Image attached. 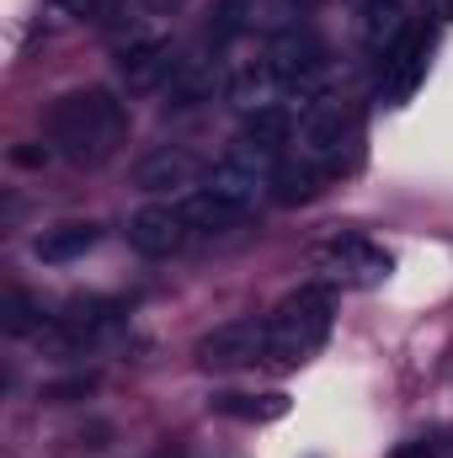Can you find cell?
Wrapping results in <instances>:
<instances>
[{"instance_id": "6da1fadb", "label": "cell", "mask_w": 453, "mask_h": 458, "mask_svg": "<svg viewBox=\"0 0 453 458\" xmlns=\"http://www.w3.org/2000/svg\"><path fill=\"white\" fill-rule=\"evenodd\" d=\"M128 133V107L117 102L107 86H86V91H64L48 107V144L75 160V165H97L107 160Z\"/></svg>"}, {"instance_id": "7a4b0ae2", "label": "cell", "mask_w": 453, "mask_h": 458, "mask_svg": "<svg viewBox=\"0 0 453 458\" xmlns=\"http://www.w3.org/2000/svg\"><path fill=\"white\" fill-rule=\"evenodd\" d=\"M331 326H337V299H331V288H299V293H288L272 315H267V362H278V368H299V362H310L326 336H331Z\"/></svg>"}, {"instance_id": "3957f363", "label": "cell", "mask_w": 453, "mask_h": 458, "mask_svg": "<svg viewBox=\"0 0 453 458\" xmlns=\"http://www.w3.org/2000/svg\"><path fill=\"white\" fill-rule=\"evenodd\" d=\"M357 139H363V123L357 113L341 102V97H321V102H310L304 117H299V160L304 165H315V171H337L341 160L357 149Z\"/></svg>"}, {"instance_id": "277c9868", "label": "cell", "mask_w": 453, "mask_h": 458, "mask_svg": "<svg viewBox=\"0 0 453 458\" xmlns=\"http://www.w3.org/2000/svg\"><path fill=\"white\" fill-rule=\"evenodd\" d=\"M315 272L337 288H379L395 272V256L384 245H373L368 234H331L315 245Z\"/></svg>"}, {"instance_id": "5b68a950", "label": "cell", "mask_w": 453, "mask_h": 458, "mask_svg": "<svg viewBox=\"0 0 453 458\" xmlns=\"http://www.w3.org/2000/svg\"><path fill=\"white\" fill-rule=\"evenodd\" d=\"M182 70L176 59V43L160 38V32H144V38H128L117 43V86L128 97H144V91H160L171 86V75Z\"/></svg>"}, {"instance_id": "8992f818", "label": "cell", "mask_w": 453, "mask_h": 458, "mask_svg": "<svg viewBox=\"0 0 453 458\" xmlns=\"http://www.w3.org/2000/svg\"><path fill=\"white\" fill-rule=\"evenodd\" d=\"M352 32L373 64H389L411 43V11H406V0H368V5H357Z\"/></svg>"}, {"instance_id": "52a82bcc", "label": "cell", "mask_w": 453, "mask_h": 458, "mask_svg": "<svg viewBox=\"0 0 453 458\" xmlns=\"http://www.w3.org/2000/svg\"><path fill=\"white\" fill-rule=\"evenodd\" d=\"M203 176H209V165L187 144H160L133 165V187H144V192H192V187H203Z\"/></svg>"}, {"instance_id": "ba28073f", "label": "cell", "mask_w": 453, "mask_h": 458, "mask_svg": "<svg viewBox=\"0 0 453 458\" xmlns=\"http://www.w3.org/2000/svg\"><path fill=\"white\" fill-rule=\"evenodd\" d=\"M198 229L187 225V214L176 208V203H150V208H139L133 219H128V245L139 250V256H176L187 240H192Z\"/></svg>"}, {"instance_id": "9c48e42d", "label": "cell", "mask_w": 453, "mask_h": 458, "mask_svg": "<svg viewBox=\"0 0 453 458\" xmlns=\"http://www.w3.org/2000/svg\"><path fill=\"white\" fill-rule=\"evenodd\" d=\"M198 362L203 368H251V362H267V320H229L219 331H209L198 342Z\"/></svg>"}, {"instance_id": "30bf717a", "label": "cell", "mask_w": 453, "mask_h": 458, "mask_svg": "<svg viewBox=\"0 0 453 458\" xmlns=\"http://www.w3.org/2000/svg\"><path fill=\"white\" fill-rule=\"evenodd\" d=\"M427 64H432V32H411V43L389 64H379V102L406 107L416 97V86L427 81Z\"/></svg>"}, {"instance_id": "8fae6325", "label": "cell", "mask_w": 453, "mask_h": 458, "mask_svg": "<svg viewBox=\"0 0 453 458\" xmlns=\"http://www.w3.org/2000/svg\"><path fill=\"white\" fill-rule=\"evenodd\" d=\"M267 187H272V176H261V171H251V165H240V160H219V165H209V176H203V192H214L219 203H229L240 219L267 198Z\"/></svg>"}, {"instance_id": "7c38bea8", "label": "cell", "mask_w": 453, "mask_h": 458, "mask_svg": "<svg viewBox=\"0 0 453 458\" xmlns=\"http://www.w3.org/2000/svg\"><path fill=\"white\" fill-rule=\"evenodd\" d=\"M283 81L272 75V64L267 59H251V64H240V70H229L225 75V102L229 107H240V113H261V107H278L283 102Z\"/></svg>"}, {"instance_id": "4fadbf2b", "label": "cell", "mask_w": 453, "mask_h": 458, "mask_svg": "<svg viewBox=\"0 0 453 458\" xmlns=\"http://www.w3.org/2000/svg\"><path fill=\"white\" fill-rule=\"evenodd\" d=\"M214 91H225L219 59H182V70L166 86V113H192V107L214 102Z\"/></svg>"}, {"instance_id": "5bb4252c", "label": "cell", "mask_w": 453, "mask_h": 458, "mask_svg": "<svg viewBox=\"0 0 453 458\" xmlns=\"http://www.w3.org/2000/svg\"><path fill=\"white\" fill-rule=\"evenodd\" d=\"M102 240V229L97 225H59V229H43V240H38V256L48 261V267H64V261H81L91 245Z\"/></svg>"}, {"instance_id": "9a60e30c", "label": "cell", "mask_w": 453, "mask_h": 458, "mask_svg": "<svg viewBox=\"0 0 453 458\" xmlns=\"http://www.w3.org/2000/svg\"><path fill=\"white\" fill-rule=\"evenodd\" d=\"M214 411L235 421H283L288 416V394H214Z\"/></svg>"}, {"instance_id": "2e32d148", "label": "cell", "mask_w": 453, "mask_h": 458, "mask_svg": "<svg viewBox=\"0 0 453 458\" xmlns=\"http://www.w3.org/2000/svg\"><path fill=\"white\" fill-rule=\"evenodd\" d=\"M182 214H187V225L198 229V234H225L240 214L229 208V203H219L214 192H203V187H192V192H182V203H176Z\"/></svg>"}, {"instance_id": "e0dca14e", "label": "cell", "mask_w": 453, "mask_h": 458, "mask_svg": "<svg viewBox=\"0 0 453 458\" xmlns=\"http://www.w3.org/2000/svg\"><path fill=\"white\" fill-rule=\"evenodd\" d=\"M0 326H5L11 336H48L54 315H48L43 299H32V293H5V304H0Z\"/></svg>"}, {"instance_id": "ac0fdd59", "label": "cell", "mask_w": 453, "mask_h": 458, "mask_svg": "<svg viewBox=\"0 0 453 458\" xmlns=\"http://www.w3.org/2000/svg\"><path fill=\"white\" fill-rule=\"evenodd\" d=\"M251 16H256V0H219L214 5V21H209V48L219 54L225 43H235L251 27Z\"/></svg>"}, {"instance_id": "d6986e66", "label": "cell", "mask_w": 453, "mask_h": 458, "mask_svg": "<svg viewBox=\"0 0 453 458\" xmlns=\"http://www.w3.org/2000/svg\"><path fill=\"white\" fill-rule=\"evenodd\" d=\"M315 182H321V171L304 165V160L299 165H278L272 171V198L278 203H310L315 198Z\"/></svg>"}, {"instance_id": "ffe728a7", "label": "cell", "mask_w": 453, "mask_h": 458, "mask_svg": "<svg viewBox=\"0 0 453 458\" xmlns=\"http://www.w3.org/2000/svg\"><path fill=\"white\" fill-rule=\"evenodd\" d=\"M91 389H97V378H64V384H48L43 394L64 405V400H75V394H91Z\"/></svg>"}, {"instance_id": "44dd1931", "label": "cell", "mask_w": 453, "mask_h": 458, "mask_svg": "<svg viewBox=\"0 0 453 458\" xmlns=\"http://www.w3.org/2000/svg\"><path fill=\"white\" fill-rule=\"evenodd\" d=\"M64 16H107L113 11V0H54Z\"/></svg>"}, {"instance_id": "7402d4cb", "label": "cell", "mask_w": 453, "mask_h": 458, "mask_svg": "<svg viewBox=\"0 0 453 458\" xmlns=\"http://www.w3.org/2000/svg\"><path fill=\"white\" fill-rule=\"evenodd\" d=\"M389 458H438V443L432 437H411V443H400Z\"/></svg>"}, {"instance_id": "603a6c76", "label": "cell", "mask_w": 453, "mask_h": 458, "mask_svg": "<svg viewBox=\"0 0 453 458\" xmlns=\"http://www.w3.org/2000/svg\"><path fill=\"white\" fill-rule=\"evenodd\" d=\"M48 155H54V149H43V144H16V149H11V160H16V165H27V171H32V165H43Z\"/></svg>"}, {"instance_id": "cb8c5ba5", "label": "cell", "mask_w": 453, "mask_h": 458, "mask_svg": "<svg viewBox=\"0 0 453 458\" xmlns=\"http://www.w3.org/2000/svg\"><path fill=\"white\" fill-rule=\"evenodd\" d=\"M427 16H432L438 27H449L453 21V0H427Z\"/></svg>"}, {"instance_id": "d4e9b609", "label": "cell", "mask_w": 453, "mask_h": 458, "mask_svg": "<svg viewBox=\"0 0 453 458\" xmlns=\"http://www.w3.org/2000/svg\"><path fill=\"white\" fill-rule=\"evenodd\" d=\"M352 5H368V0H352Z\"/></svg>"}]
</instances>
